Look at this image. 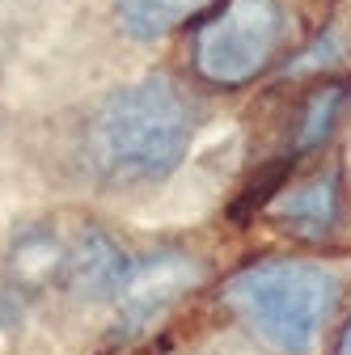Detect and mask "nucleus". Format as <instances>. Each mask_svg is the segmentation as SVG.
Here are the masks:
<instances>
[{"label": "nucleus", "instance_id": "obj_1", "mask_svg": "<svg viewBox=\"0 0 351 355\" xmlns=\"http://www.w3.org/2000/svg\"><path fill=\"white\" fill-rule=\"evenodd\" d=\"M199 110L187 85L169 72H148L94 106L80 136V161L106 191L157 187L187 161Z\"/></svg>", "mask_w": 351, "mask_h": 355}, {"label": "nucleus", "instance_id": "obj_2", "mask_svg": "<svg viewBox=\"0 0 351 355\" xmlns=\"http://www.w3.org/2000/svg\"><path fill=\"white\" fill-rule=\"evenodd\" d=\"M343 292L347 275L334 262L300 254H262L221 284L225 309L275 355H309L343 304Z\"/></svg>", "mask_w": 351, "mask_h": 355}, {"label": "nucleus", "instance_id": "obj_3", "mask_svg": "<svg viewBox=\"0 0 351 355\" xmlns=\"http://www.w3.org/2000/svg\"><path fill=\"white\" fill-rule=\"evenodd\" d=\"M292 26L288 0H221L191 30L187 64L212 89H246L275 68L292 42Z\"/></svg>", "mask_w": 351, "mask_h": 355}, {"label": "nucleus", "instance_id": "obj_4", "mask_svg": "<svg viewBox=\"0 0 351 355\" xmlns=\"http://www.w3.org/2000/svg\"><path fill=\"white\" fill-rule=\"evenodd\" d=\"M207 284V258L187 245H157L131 258L114 296V330L123 343L153 334L173 309Z\"/></svg>", "mask_w": 351, "mask_h": 355}, {"label": "nucleus", "instance_id": "obj_5", "mask_svg": "<svg viewBox=\"0 0 351 355\" xmlns=\"http://www.w3.org/2000/svg\"><path fill=\"white\" fill-rule=\"evenodd\" d=\"M64 262H68V233L51 220H30L9 241L0 292L13 309H26L47 292H64Z\"/></svg>", "mask_w": 351, "mask_h": 355}, {"label": "nucleus", "instance_id": "obj_6", "mask_svg": "<svg viewBox=\"0 0 351 355\" xmlns=\"http://www.w3.org/2000/svg\"><path fill=\"white\" fill-rule=\"evenodd\" d=\"M127 266L131 254L123 250V241L98 220H85V225H76V233H68L64 292L85 304H114Z\"/></svg>", "mask_w": 351, "mask_h": 355}, {"label": "nucleus", "instance_id": "obj_7", "mask_svg": "<svg viewBox=\"0 0 351 355\" xmlns=\"http://www.w3.org/2000/svg\"><path fill=\"white\" fill-rule=\"evenodd\" d=\"M347 216V195H343V173L339 165L318 169L314 178L288 187L280 199H271V220L300 241H330Z\"/></svg>", "mask_w": 351, "mask_h": 355}, {"label": "nucleus", "instance_id": "obj_8", "mask_svg": "<svg viewBox=\"0 0 351 355\" xmlns=\"http://www.w3.org/2000/svg\"><path fill=\"white\" fill-rule=\"evenodd\" d=\"M212 0H119L114 21L136 42H161L173 30H182L191 17L207 13Z\"/></svg>", "mask_w": 351, "mask_h": 355}, {"label": "nucleus", "instance_id": "obj_9", "mask_svg": "<svg viewBox=\"0 0 351 355\" xmlns=\"http://www.w3.org/2000/svg\"><path fill=\"white\" fill-rule=\"evenodd\" d=\"M347 106H351V85H347V80H326V85H318L314 94L305 98L300 114H296L292 148H288V153H292V157H309L314 148L330 144V136H334V127L343 123Z\"/></svg>", "mask_w": 351, "mask_h": 355}, {"label": "nucleus", "instance_id": "obj_10", "mask_svg": "<svg viewBox=\"0 0 351 355\" xmlns=\"http://www.w3.org/2000/svg\"><path fill=\"white\" fill-rule=\"evenodd\" d=\"M343 55H347V42L339 38V30H326V34H322V38L314 42L309 51H305V55H296V60L288 64V72L296 76L300 68H309V64H326V72H330V64H339Z\"/></svg>", "mask_w": 351, "mask_h": 355}, {"label": "nucleus", "instance_id": "obj_11", "mask_svg": "<svg viewBox=\"0 0 351 355\" xmlns=\"http://www.w3.org/2000/svg\"><path fill=\"white\" fill-rule=\"evenodd\" d=\"M334 355H351V318L339 326V338H334Z\"/></svg>", "mask_w": 351, "mask_h": 355}]
</instances>
